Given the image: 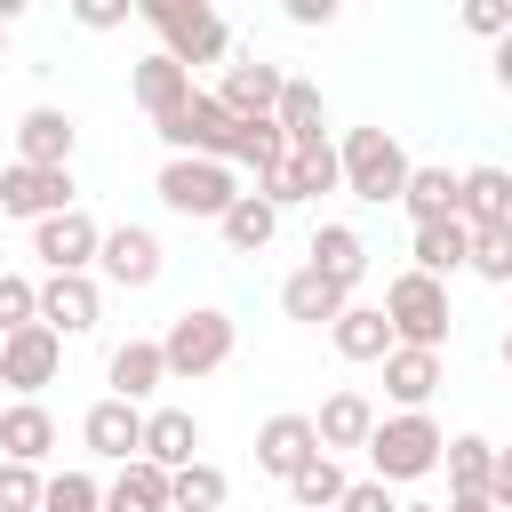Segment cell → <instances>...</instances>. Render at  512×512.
Returning <instances> with one entry per match:
<instances>
[{"label":"cell","instance_id":"cell-1","mask_svg":"<svg viewBox=\"0 0 512 512\" xmlns=\"http://www.w3.org/2000/svg\"><path fill=\"white\" fill-rule=\"evenodd\" d=\"M408 168H416V160L400 152L392 128H344V144H336V176H344V192L368 200V208H392L400 184H408Z\"/></svg>","mask_w":512,"mask_h":512},{"label":"cell","instance_id":"cell-2","mask_svg":"<svg viewBox=\"0 0 512 512\" xmlns=\"http://www.w3.org/2000/svg\"><path fill=\"white\" fill-rule=\"evenodd\" d=\"M232 344H240L232 312H216V304H184V312L168 320V336H160V360H168L176 384H192V376H216V368L232 360Z\"/></svg>","mask_w":512,"mask_h":512},{"label":"cell","instance_id":"cell-3","mask_svg":"<svg viewBox=\"0 0 512 512\" xmlns=\"http://www.w3.org/2000/svg\"><path fill=\"white\" fill-rule=\"evenodd\" d=\"M440 448H448V432L416 408V416H376V432H368V480H384V488H400V480H424V472H440Z\"/></svg>","mask_w":512,"mask_h":512},{"label":"cell","instance_id":"cell-4","mask_svg":"<svg viewBox=\"0 0 512 512\" xmlns=\"http://www.w3.org/2000/svg\"><path fill=\"white\" fill-rule=\"evenodd\" d=\"M144 24L160 32V56H176L184 72L192 64H216L232 48V24L208 8V0H144Z\"/></svg>","mask_w":512,"mask_h":512},{"label":"cell","instance_id":"cell-5","mask_svg":"<svg viewBox=\"0 0 512 512\" xmlns=\"http://www.w3.org/2000/svg\"><path fill=\"white\" fill-rule=\"evenodd\" d=\"M384 320H392V344H408V352H440L448 344V280H424V272H400L392 288H384Z\"/></svg>","mask_w":512,"mask_h":512},{"label":"cell","instance_id":"cell-6","mask_svg":"<svg viewBox=\"0 0 512 512\" xmlns=\"http://www.w3.org/2000/svg\"><path fill=\"white\" fill-rule=\"evenodd\" d=\"M152 192H160V208H176V216L224 224V208L240 200V176H232L224 160H168V168L152 176Z\"/></svg>","mask_w":512,"mask_h":512},{"label":"cell","instance_id":"cell-7","mask_svg":"<svg viewBox=\"0 0 512 512\" xmlns=\"http://www.w3.org/2000/svg\"><path fill=\"white\" fill-rule=\"evenodd\" d=\"M152 128L168 136V160H224V168H232V136H240V120H232L208 88H192V104L168 112V120H152Z\"/></svg>","mask_w":512,"mask_h":512},{"label":"cell","instance_id":"cell-8","mask_svg":"<svg viewBox=\"0 0 512 512\" xmlns=\"http://www.w3.org/2000/svg\"><path fill=\"white\" fill-rule=\"evenodd\" d=\"M64 208H80L72 200V168H8L0 176V216H24V224H48V216H64Z\"/></svg>","mask_w":512,"mask_h":512},{"label":"cell","instance_id":"cell-9","mask_svg":"<svg viewBox=\"0 0 512 512\" xmlns=\"http://www.w3.org/2000/svg\"><path fill=\"white\" fill-rule=\"evenodd\" d=\"M96 248H104V224H96L88 208H64V216L32 224V256H40L48 272H88Z\"/></svg>","mask_w":512,"mask_h":512},{"label":"cell","instance_id":"cell-10","mask_svg":"<svg viewBox=\"0 0 512 512\" xmlns=\"http://www.w3.org/2000/svg\"><path fill=\"white\" fill-rule=\"evenodd\" d=\"M56 368H64V336L56 328H16V336H0V384H16L24 400L40 392V384H56Z\"/></svg>","mask_w":512,"mask_h":512},{"label":"cell","instance_id":"cell-11","mask_svg":"<svg viewBox=\"0 0 512 512\" xmlns=\"http://www.w3.org/2000/svg\"><path fill=\"white\" fill-rule=\"evenodd\" d=\"M280 88H288V72L280 64H264V56H248V64H224V80L208 88L232 120H272L280 112Z\"/></svg>","mask_w":512,"mask_h":512},{"label":"cell","instance_id":"cell-12","mask_svg":"<svg viewBox=\"0 0 512 512\" xmlns=\"http://www.w3.org/2000/svg\"><path fill=\"white\" fill-rule=\"evenodd\" d=\"M96 320H104V288H96L88 272H48V280H40V328L88 336Z\"/></svg>","mask_w":512,"mask_h":512},{"label":"cell","instance_id":"cell-13","mask_svg":"<svg viewBox=\"0 0 512 512\" xmlns=\"http://www.w3.org/2000/svg\"><path fill=\"white\" fill-rule=\"evenodd\" d=\"M96 264H104L112 288H152L160 280V232L152 224H112L104 248H96Z\"/></svg>","mask_w":512,"mask_h":512},{"label":"cell","instance_id":"cell-14","mask_svg":"<svg viewBox=\"0 0 512 512\" xmlns=\"http://www.w3.org/2000/svg\"><path fill=\"white\" fill-rule=\"evenodd\" d=\"M80 440H88V456H104V464H136L144 456V408H128V400H96L88 416H80Z\"/></svg>","mask_w":512,"mask_h":512},{"label":"cell","instance_id":"cell-15","mask_svg":"<svg viewBox=\"0 0 512 512\" xmlns=\"http://www.w3.org/2000/svg\"><path fill=\"white\" fill-rule=\"evenodd\" d=\"M312 456H320V432H312V416L280 408V416H264V424H256V464H264L272 480H296Z\"/></svg>","mask_w":512,"mask_h":512},{"label":"cell","instance_id":"cell-16","mask_svg":"<svg viewBox=\"0 0 512 512\" xmlns=\"http://www.w3.org/2000/svg\"><path fill=\"white\" fill-rule=\"evenodd\" d=\"M72 144H80V128H72V112H56V104H32V112L16 120V160H24V168H72Z\"/></svg>","mask_w":512,"mask_h":512},{"label":"cell","instance_id":"cell-17","mask_svg":"<svg viewBox=\"0 0 512 512\" xmlns=\"http://www.w3.org/2000/svg\"><path fill=\"white\" fill-rule=\"evenodd\" d=\"M112 400H128V408H144L160 384H168V360H160V336H128L120 352H112Z\"/></svg>","mask_w":512,"mask_h":512},{"label":"cell","instance_id":"cell-18","mask_svg":"<svg viewBox=\"0 0 512 512\" xmlns=\"http://www.w3.org/2000/svg\"><path fill=\"white\" fill-rule=\"evenodd\" d=\"M144 464H160V472L200 464V416L192 408H152L144 416Z\"/></svg>","mask_w":512,"mask_h":512},{"label":"cell","instance_id":"cell-19","mask_svg":"<svg viewBox=\"0 0 512 512\" xmlns=\"http://www.w3.org/2000/svg\"><path fill=\"white\" fill-rule=\"evenodd\" d=\"M312 272L352 296V288L368 280V240H360L352 224H320V232H312Z\"/></svg>","mask_w":512,"mask_h":512},{"label":"cell","instance_id":"cell-20","mask_svg":"<svg viewBox=\"0 0 512 512\" xmlns=\"http://www.w3.org/2000/svg\"><path fill=\"white\" fill-rule=\"evenodd\" d=\"M432 392H440V352H408V344H392V352H384V400H392L400 416H416Z\"/></svg>","mask_w":512,"mask_h":512},{"label":"cell","instance_id":"cell-21","mask_svg":"<svg viewBox=\"0 0 512 512\" xmlns=\"http://www.w3.org/2000/svg\"><path fill=\"white\" fill-rule=\"evenodd\" d=\"M456 224H512V168H464L456 176Z\"/></svg>","mask_w":512,"mask_h":512},{"label":"cell","instance_id":"cell-22","mask_svg":"<svg viewBox=\"0 0 512 512\" xmlns=\"http://www.w3.org/2000/svg\"><path fill=\"white\" fill-rule=\"evenodd\" d=\"M56 448V416L40 408V400H16V408H0V464H32L40 472V456Z\"/></svg>","mask_w":512,"mask_h":512},{"label":"cell","instance_id":"cell-23","mask_svg":"<svg viewBox=\"0 0 512 512\" xmlns=\"http://www.w3.org/2000/svg\"><path fill=\"white\" fill-rule=\"evenodd\" d=\"M128 88H136V104H144L152 120H168V112H184V104H192V72H184L176 56H160V48L128 72Z\"/></svg>","mask_w":512,"mask_h":512},{"label":"cell","instance_id":"cell-24","mask_svg":"<svg viewBox=\"0 0 512 512\" xmlns=\"http://www.w3.org/2000/svg\"><path fill=\"white\" fill-rule=\"evenodd\" d=\"M272 128L288 136V152H312V144H328V104H320V88L288 72V88H280V112H272Z\"/></svg>","mask_w":512,"mask_h":512},{"label":"cell","instance_id":"cell-25","mask_svg":"<svg viewBox=\"0 0 512 512\" xmlns=\"http://www.w3.org/2000/svg\"><path fill=\"white\" fill-rule=\"evenodd\" d=\"M328 344H336V360H384V352H392L384 304H344V312L328 320Z\"/></svg>","mask_w":512,"mask_h":512},{"label":"cell","instance_id":"cell-26","mask_svg":"<svg viewBox=\"0 0 512 512\" xmlns=\"http://www.w3.org/2000/svg\"><path fill=\"white\" fill-rule=\"evenodd\" d=\"M312 432H320V456H336V448H368V432H376L368 392H328L320 416H312Z\"/></svg>","mask_w":512,"mask_h":512},{"label":"cell","instance_id":"cell-27","mask_svg":"<svg viewBox=\"0 0 512 512\" xmlns=\"http://www.w3.org/2000/svg\"><path fill=\"white\" fill-rule=\"evenodd\" d=\"M408 272H424V280H448V272H464V256H472V232L456 224V216H440V224H416V240H408Z\"/></svg>","mask_w":512,"mask_h":512},{"label":"cell","instance_id":"cell-28","mask_svg":"<svg viewBox=\"0 0 512 512\" xmlns=\"http://www.w3.org/2000/svg\"><path fill=\"white\" fill-rule=\"evenodd\" d=\"M344 304H352V296H344V288H328L312 264H296V272L280 280V312H288V320H304V328H328Z\"/></svg>","mask_w":512,"mask_h":512},{"label":"cell","instance_id":"cell-29","mask_svg":"<svg viewBox=\"0 0 512 512\" xmlns=\"http://www.w3.org/2000/svg\"><path fill=\"white\" fill-rule=\"evenodd\" d=\"M440 464H448V496H488V472H496V440H480V432H456V440L440 448Z\"/></svg>","mask_w":512,"mask_h":512},{"label":"cell","instance_id":"cell-30","mask_svg":"<svg viewBox=\"0 0 512 512\" xmlns=\"http://www.w3.org/2000/svg\"><path fill=\"white\" fill-rule=\"evenodd\" d=\"M216 232H224V248H232V256H264V248H272V232H280V216H272L256 192H240V200L224 208V224H216Z\"/></svg>","mask_w":512,"mask_h":512},{"label":"cell","instance_id":"cell-31","mask_svg":"<svg viewBox=\"0 0 512 512\" xmlns=\"http://www.w3.org/2000/svg\"><path fill=\"white\" fill-rule=\"evenodd\" d=\"M104 512H168V472L160 464H120V480L104 488Z\"/></svg>","mask_w":512,"mask_h":512},{"label":"cell","instance_id":"cell-32","mask_svg":"<svg viewBox=\"0 0 512 512\" xmlns=\"http://www.w3.org/2000/svg\"><path fill=\"white\" fill-rule=\"evenodd\" d=\"M400 208H408L416 224H440V216H456V176H448V168H408V184H400Z\"/></svg>","mask_w":512,"mask_h":512},{"label":"cell","instance_id":"cell-33","mask_svg":"<svg viewBox=\"0 0 512 512\" xmlns=\"http://www.w3.org/2000/svg\"><path fill=\"white\" fill-rule=\"evenodd\" d=\"M224 496H232V480H224L216 464H184V472H168V512H224Z\"/></svg>","mask_w":512,"mask_h":512},{"label":"cell","instance_id":"cell-34","mask_svg":"<svg viewBox=\"0 0 512 512\" xmlns=\"http://www.w3.org/2000/svg\"><path fill=\"white\" fill-rule=\"evenodd\" d=\"M352 480H344V464L336 456H312L296 480H288V496H296V512H336V496H344Z\"/></svg>","mask_w":512,"mask_h":512},{"label":"cell","instance_id":"cell-35","mask_svg":"<svg viewBox=\"0 0 512 512\" xmlns=\"http://www.w3.org/2000/svg\"><path fill=\"white\" fill-rule=\"evenodd\" d=\"M464 272L512 288V224H472V256H464Z\"/></svg>","mask_w":512,"mask_h":512},{"label":"cell","instance_id":"cell-36","mask_svg":"<svg viewBox=\"0 0 512 512\" xmlns=\"http://www.w3.org/2000/svg\"><path fill=\"white\" fill-rule=\"evenodd\" d=\"M280 160H288V136H280L272 120H240V136H232V168H256V176H264V168H280Z\"/></svg>","mask_w":512,"mask_h":512},{"label":"cell","instance_id":"cell-37","mask_svg":"<svg viewBox=\"0 0 512 512\" xmlns=\"http://www.w3.org/2000/svg\"><path fill=\"white\" fill-rule=\"evenodd\" d=\"M288 176H296V192H304V200H320V192H344V176H336V144L288 152Z\"/></svg>","mask_w":512,"mask_h":512},{"label":"cell","instance_id":"cell-38","mask_svg":"<svg viewBox=\"0 0 512 512\" xmlns=\"http://www.w3.org/2000/svg\"><path fill=\"white\" fill-rule=\"evenodd\" d=\"M40 512H104V488H96L88 472H56V480L40 488Z\"/></svg>","mask_w":512,"mask_h":512},{"label":"cell","instance_id":"cell-39","mask_svg":"<svg viewBox=\"0 0 512 512\" xmlns=\"http://www.w3.org/2000/svg\"><path fill=\"white\" fill-rule=\"evenodd\" d=\"M40 320V288L24 280V272H0V336H16V328H32Z\"/></svg>","mask_w":512,"mask_h":512},{"label":"cell","instance_id":"cell-40","mask_svg":"<svg viewBox=\"0 0 512 512\" xmlns=\"http://www.w3.org/2000/svg\"><path fill=\"white\" fill-rule=\"evenodd\" d=\"M40 472L32 464H0V512H40Z\"/></svg>","mask_w":512,"mask_h":512},{"label":"cell","instance_id":"cell-41","mask_svg":"<svg viewBox=\"0 0 512 512\" xmlns=\"http://www.w3.org/2000/svg\"><path fill=\"white\" fill-rule=\"evenodd\" d=\"M464 32L504 40V32H512V8H504V0H464Z\"/></svg>","mask_w":512,"mask_h":512},{"label":"cell","instance_id":"cell-42","mask_svg":"<svg viewBox=\"0 0 512 512\" xmlns=\"http://www.w3.org/2000/svg\"><path fill=\"white\" fill-rule=\"evenodd\" d=\"M72 24L80 32H112V24H128V0H72Z\"/></svg>","mask_w":512,"mask_h":512},{"label":"cell","instance_id":"cell-43","mask_svg":"<svg viewBox=\"0 0 512 512\" xmlns=\"http://www.w3.org/2000/svg\"><path fill=\"white\" fill-rule=\"evenodd\" d=\"M336 512H400V504H392V488H384V480H352V488L336 496Z\"/></svg>","mask_w":512,"mask_h":512},{"label":"cell","instance_id":"cell-44","mask_svg":"<svg viewBox=\"0 0 512 512\" xmlns=\"http://www.w3.org/2000/svg\"><path fill=\"white\" fill-rule=\"evenodd\" d=\"M280 16H288V24H304V32H312V24H336V0H288V8H280Z\"/></svg>","mask_w":512,"mask_h":512},{"label":"cell","instance_id":"cell-45","mask_svg":"<svg viewBox=\"0 0 512 512\" xmlns=\"http://www.w3.org/2000/svg\"><path fill=\"white\" fill-rule=\"evenodd\" d=\"M488 504L512 512V448H496V472H488Z\"/></svg>","mask_w":512,"mask_h":512},{"label":"cell","instance_id":"cell-46","mask_svg":"<svg viewBox=\"0 0 512 512\" xmlns=\"http://www.w3.org/2000/svg\"><path fill=\"white\" fill-rule=\"evenodd\" d=\"M496 88H504V96H512V32H504V40H496Z\"/></svg>","mask_w":512,"mask_h":512},{"label":"cell","instance_id":"cell-47","mask_svg":"<svg viewBox=\"0 0 512 512\" xmlns=\"http://www.w3.org/2000/svg\"><path fill=\"white\" fill-rule=\"evenodd\" d=\"M440 512H496V504H488V496H448Z\"/></svg>","mask_w":512,"mask_h":512},{"label":"cell","instance_id":"cell-48","mask_svg":"<svg viewBox=\"0 0 512 512\" xmlns=\"http://www.w3.org/2000/svg\"><path fill=\"white\" fill-rule=\"evenodd\" d=\"M496 352H504V368H512V328H504V344H496Z\"/></svg>","mask_w":512,"mask_h":512},{"label":"cell","instance_id":"cell-49","mask_svg":"<svg viewBox=\"0 0 512 512\" xmlns=\"http://www.w3.org/2000/svg\"><path fill=\"white\" fill-rule=\"evenodd\" d=\"M400 512H440V504H400Z\"/></svg>","mask_w":512,"mask_h":512},{"label":"cell","instance_id":"cell-50","mask_svg":"<svg viewBox=\"0 0 512 512\" xmlns=\"http://www.w3.org/2000/svg\"><path fill=\"white\" fill-rule=\"evenodd\" d=\"M0 56H8V24H0Z\"/></svg>","mask_w":512,"mask_h":512}]
</instances>
